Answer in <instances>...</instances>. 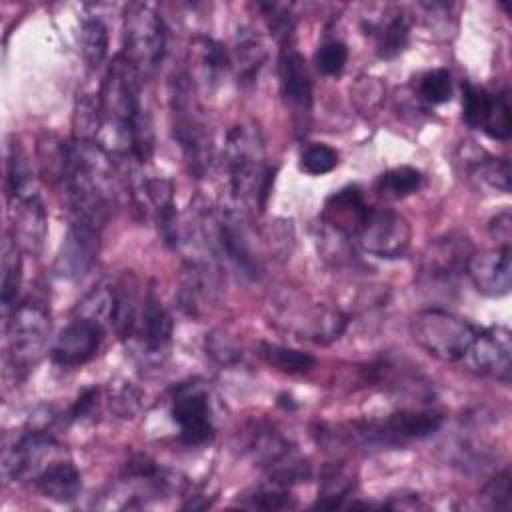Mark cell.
Here are the masks:
<instances>
[{
    "mask_svg": "<svg viewBox=\"0 0 512 512\" xmlns=\"http://www.w3.org/2000/svg\"><path fill=\"white\" fill-rule=\"evenodd\" d=\"M216 254L224 256L240 276L258 278L260 262L238 202L226 204L216 212Z\"/></svg>",
    "mask_w": 512,
    "mask_h": 512,
    "instance_id": "9c48e42d",
    "label": "cell"
},
{
    "mask_svg": "<svg viewBox=\"0 0 512 512\" xmlns=\"http://www.w3.org/2000/svg\"><path fill=\"white\" fill-rule=\"evenodd\" d=\"M102 128V108L100 96L82 94L76 100L74 108V138L94 140Z\"/></svg>",
    "mask_w": 512,
    "mask_h": 512,
    "instance_id": "836d02e7",
    "label": "cell"
},
{
    "mask_svg": "<svg viewBox=\"0 0 512 512\" xmlns=\"http://www.w3.org/2000/svg\"><path fill=\"white\" fill-rule=\"evenodd\" d=\"M486 506L492 510H508L510 508V472L502 470L494 480L484 488Z\"/></svg>",
    "mask_w": 512,
    "mask_h": 512,
    "instance_id": "f6af8a7d",
    "label": "cell"
},
{
    "mask_svg": "<svg viewBox=\"0 0 512 512\" xmlns=\"http://www.w3.org/2000/svg\"><path fill=\"white\" fill-rule=\"evenodd\" d=\"M418 96L426 104H444L452 98V74L448 68H434L418 82Z\"/></svg>",
    "mask_w": 512,
    "mask_h": 512,
    "instance_id": "8d00e7d4",
    "label": "cell"
},
{
    "mask_svg": "<svg viewBox=\"0 0 512 512\" xmlns=\"http://www.w3.org/2000/svg\"><path fill=\"white\" fill-rule=\"evenodd\" d=\"M62 456V448L48 432H26L2 454L6 480H34L48 464Z\"/></svg>",
    "mask_w": 512,
    "mask_h": 512,
    "instance_id": "7c38bea8",
    "label": "cell"
},
{
    "mask_svg": "<svg viewBox=\"0 0 512 512\" xmlns=\"http://www.w3.org/2000/svg\"><path fill=\"white\" fill-rule=\"evenodd\" d=\"M98 242H100V228L80 220H70L66 236L56 254V262H54L56 276L62 280L82 278L94 264Z\"/></svg>",
    "mask_w": 512,
    "mask_h": 512,
    "instance_id": "9a60e30c",
    "label": "cell"
},
{
    "mask_svg": "<svg viewBox=\"0 0 512 512\" xmlns=\"http://www.w3.org/2000/svg\"><path fill=\"white\" fill-rule=\"evenodd\" d=\"M410 38V22L404 14H394L378 34V56L394 58L398 56Z\"/></svg>",
    "mask_w": 512,
    "mask_h": 512,
    "instance_id": "e575fe53",
    "label": "cell"
},
{
    "mask_svg": "<svg viewBox=\"0 0 512 512\" xmlns=\"http://www.w3.org/2000/svg\"><path fill=\"white\" fill-rule=\"evenodd\" d=\"M32 484L36 490L54 500V502H72L78 498L82 490V478L78 468L70 458H56L52 464H48L34 480Z\"/></svg>",
    "mask_w": 512,
    "mask_h": 512,
    "instance_id": "603a6c76",
    "label": "cell"
},
{
    "mask_svg": "<svg viewBox=\"0 0 512 512\" xmlns=\"http://www.w3.org/2000/svg\"><path fill=\"white\" fill-rule=\"evenodd\" d=\"M476 334L474 324L442 308L420 310L410 320L412 340L442 362H460Z\"/></svg>",
    "mask_w": 512,
    "mask_h": 512,
    "instance_id": "5b68a950",
    "label": "cell"
},
{
    "mask_svg": "<svg viewBox=\"0 0 512 512\" xmlns=\"http://www.w3.org/2000/svg\"><path fill=\"white\" fill-rule=\"evenodd\" d=\"M482 132H486L494 140H508L510 138L512 112H510V100H508L506 92H490Z\"/></svg>",
    "mask_w": 512,
    "mask_h": 512,
    "instance_id": "d6a6232c",
    "label": "cell"
},
{
    "mask_svg": "<svg viewBox=\"0 0 512 512\" xmlns=\"http://www.w3.org/2000/svg\"><path fill=\"white\" fill-rule=\"evenodd\" d=\"M460 162L466 166L472 180L484 184L496 192H510V162L506 158H494L482 148L464 144L460 148Z\"/></svg>",
    "mask_w": 512,
    "mask_h": 512,
    "instance_id": "cb8c5ba5",
    "label": "cell"
},
{
    "mask_svg": "<svg viewBox=\"0 0 512 512\" xmlns=\"http://www.w3.org/2000/svg\"><path fill=\"white\" fill-rule=\"evenodd\" d=\"M98 396H100V388H96V386L84 388V390L76 396L74 404L70 406L68 418H70V420H82V418H86V416L94 410V406L98 404Z\"/></svg>",
    "mask_w": 512,
    "mask_h": 512,
    "instance_id": "bcb514c9",
    "label": "cell"
},
{
    "mask_svg": "<svg viewBox=\"0 0 512 512\" xmlns=\"http://www.w3.org/2000/svg\"><path fill=\"white\" fill-rule=\"evenodd\" d=\"M280 92L286 106L292 110L298 130L308 128L312 110V80L302 54L290 46H284L278 58Z\"/></svg>",
    "mask_w": 512,
    "mask_h": 512,
    "instance_id": "5bb4252c",
    "label": "cell"
},
{
    "mask_svg": "<svg viewBox=\"0 0 512 512\" xmlns=\"http://www.w3.org/2000/svg\"><path fill=\"white\" fill-rule=\"evenodd\" d=\"M258 356L266 364H270L272 368H276L284 374H304V372H310L316 364L312 354H308L304 350L272 344V342H260Z\"/></svg>",
    "mask_w": 512,
    "mask_h": 512,
    "instance_id": "f1b7e54d",
    "label": "cell"
},
{
    "mask_svg": "<svg viewBox=\"0 0 512 512\" xmlns=\"http://www.w3.org/2000/svg\"><path fill=\"white\" fill-rule=\"evenodd\" d=\"M8 364L16 376H26L42 358L50 336V314L42 300L26 298L14 306L6 326Z\"/></svg>",
    "mask_w": 512,
    "mask_h": 512,
    "instance_id": "8992f818",
    "label": "cell"
},
{
    "mask_svg": "<svg viewBox=\"0 0 512 512\" xmlns=\"http://www.w3.org/2000/svg\"><path fill=\"white\" fill-rule=\"evenodd\" d=\"M354 488L352 472L346 468L344 462H326L320 468V488H318V500L314 502V508L334 510L340 508L344 498Z\"/></svg>",
    "mask_w": 512,
    "mask_h": 512,
    "instance_id": "484cf974",
    "label": "cell"
},
{
    "mask_svg": "<svg viewBox=\"0 0 512 512\" xmlns=\"http://www.w3.org/2000/svg\"><path fill=\"white\" fill-rule=\"evenodd\" d=\"M266 60V50L262 42L248 30H238L234 54L230 56L232 66L236 68L240 84H252L258 78V72Z\"/></svg>",
    "mask_w": 512,
    "mask_h": 512,
    "instance_id": "83f0119b",
    "label": "cell"
},
{
    "mask_svg": "<svg viewBox=\"0 0 512 512\" xmlns=\"http://www.w3.org/2000/svg\"><path fill=\"white\" fill-rule=\"evenodd\" d=\"M154 214L158 232L166 246L178 244V222L174 204V186L164 176H140L138 192Z\"/></svg>",
    "mask_w": 512,
    "mask_h": 512,
    "instance_id": "ffe728a7",
    "label": "cell"
},
{
    "mask_svg": "<svg viewBox=\"0 0 512 512\" xmlns=\"http://www.w3.org/2000/svg\"><path fill=\"white\" fill-rule=\"evenodd\" d=\"M412 228L404 216L392 210L370 208L356 242L360 248L378 258H400L406 254Z\"/></svg>",
    "mask_w": 512,
    "mask_h": 512,
    "instance_id": "8fae6325",
    "label": "cell"
},
{
    "mask_svg": "<svg viewBox=\"0 0 512 512\" xmlns=\"http://www.w3.org/2000/svg\"><path fill=\"white\" fill-rule=\"evenodd\" d=\"M338 166V152L322 142L310 144L300 156V170L310 176H322Z\"/></svg>",
    "mask_w": 512,
    "mask_h": 512,
    "instance_id": "ab89813d",
    "label": "cell"
},
{
    "mask_svg": "<svg viewBox=\"0 0 512 512\" xmlns=\"http://www.w3.org/2000/svg\"><path fill=\"white\" fill-rule=\"evenodd\" d=\"M190 56L192 64L206 82H218V78L232 68L230 54L224 50V46L208 36H196L190 44Z\"/></svg>",
    "mask_w": 512,
    "mask_h": 512,
    "instance_id": "4316f807",
    "label": "cell"
},
{
    "mask_svg": "<svg viewBox=\"0 0 512 512\" xmlns=\"http://www.w3.org/2000/svg\"><path fill=\"white\" fill-rule=\"evenodd\" d=\"M256 8L262 12L272 36L286 46L294 30V16L290 14L288 6L276 4V2H258Z\"/></svg>",
    "mask_w": 512,
    "mask_h": 512,
    "instance_id": "60d3db41",
    "label": "cell"
},
{
    "mask_svg": "<svg viewBox=\"0 0 512 512\" xmlns=\"http://www.w3.org/2000/svg\"><path fill=\"white\" fill-rule=\"evenodd\" d=\"M22 250L14 240L6 238L2 246V274H0V300L4 312L14 310V302L22 280Z\"/></svg>",
    "mask_w": 512,
    "mask_h": 512,
    "instance_id": "f546056e",
    "label": "cell"
},
{
    "mask_svg": "<svg viewBox=\"0 0 512 512\" xmlns=\"http://www.w3.org/2000/svg\"><path fill=\"white\" fill-rule=\"evenodd\" d=\"M294 322H296V332L300 334V338L312 340L316 344H328V342L340 338V334L344 332V328L348 324V318L338 308L324 306V304H312L304 310L300 320H294Z\"/></svg>",
    "mask_w": 512,
    "mask_h": 512,
    "instance_id": "d4e9b609",
    "label": "cell"
},
{
    "mask_svg": "<svg viewBox=\"0 0 512 512\" xmlns=\"http://www.w3.org/2000/svg\"><path fill=\"white\" fill-rule=\"evenodd\" d=\"M82 58L90 70H98L108 54V28L98 16H84L80 24Z\"/></svg>",
    "mask_w": 512,
    "mask_h": 512,
    "instance_id": "4dcf8cb0",
    "label": "cell"
},
{
    "mask_svg": "<svg viewBox=\"0 0 512 512\" xmlns=\"http://www.w3.org/2000/svg\"><path fill=\"white\" fill-rule=\"evenodd\" d=\"M246 450L250 452L252 460L266 468L268 472L280 468L282 464H286L288 460H292L296 454L294 446L272 426L266 424H254L248 430V442H246Z\"/></svg>",
    "mask_w": 512,
    "mask_h": 512,
    "instance_id": "7402d4cb",
    "label": "cell"
},
{
    "mask_svg": "<svg viewBox=\"0 0 512 512\" xmlns=\"http://www.w3.org/2000/svg\"><path fill=\"white\" fill-rule=\"evenodd\" d=\"M422 172L412 166H396L382 172L376 180V192L386 200H400L420 190Z\"/></svg>",
    "mask_w": 512,
    "mask_h": 512,
    "instance_id": "1f68e13d",
    "label": "cell"
},
{
    "mask_svg": "<svg viewBox=\"0 0 512 512\" xmlns=\"http://www.w3.org/2000/svg\"><path fill=\"white\" fill-rule=\"evenodd\" d=\"M172 332H174L172 316L160 302L156 288L154 286L146 288L134 336L140 338V342L148 350V354H158L168 348V344L172 340Z\"/></svg>",
    "mask_w": 512,
    "mask_h": 512,
    "instance_id": "44dd1931",
    "label": "cell"
},
{
    "mask_svg": "<svg viewBox=\"0 0 512 512\" xmlns=\"http://www.w3.org/2000/svg\"><path fill=\"white\" fill-rule=\"evenodd\" d=\"M170 126L184 164L194 178H204L212 164V136L202 106L188 74L178 72L170 80Z\"/></svg>",
    "mask_w": 512,
    "mask_h": 512,
    "instance_id": "277c9868",
    "label": "cell"
},
{
    "mask_svg": "<svg viewBox=\"0 0 512 512\" xmlns=\"http://www.w3.org/2000/svg\"><path fill=\"white\" fill-rule=\"evenodd\" d=\"M140 74L118 54L102 82L100 108L102 128L116 136V152L138 164L150 160L154 150V130L150 114L142 106Z\"/></svg>",
    "mask_w": 512,
    "mask_h": 512,
    "instance_id": "7a4b0ae2",
    "label": "cell"
},
{
    "mask_svg": "<svg viewBox=\"0 0 512 512\" xmlns=\"http://www.w3.org/2000/svg\"><path fill=\"white\" fill-rule=\"evenodd\" d=\"M28 186H30V168L26 164V158L20 146L10 144L6 152V188H8L10 200L30 194Z\"/></svg>",
    "mask_w": 512,
    "mask_h": 512,
    "instance_id": "d590c367",
    "label": "cell"
},
{
    "mask_svg": "<svg viewBox=\"0 0 512 512\" xmlns=\"http://www.w3.org/2000/svg\"><path fill=\"white\" fill-rule=\"evenodd\" d=\"M488 100H490L488 90L472 82L462 84V118L470 128L482 130L486 110H488Z\"/></svg>",
    "mask_w": 512,
    "mask_h": 512,
    "instance_id": "74e56055",
    "label": "cell"
},
{
    "mask_svg": "<svg viewBox=\"0 0 512 512\" xmlns=\"http://www.w3.org/2000/svg\"><path fill=\"white\" fill-rule=\"evenodd\" d=\"M106 328L90 318L72 316L52 346V360L62 368H74L96 356Z\"/></svg>",
    "mask_w": 512,
    "mask_h": 512,
    "instance_id": "2e32d148",
    "label": "cell"
},
{
    "mask_svg": "<svg viewBox=\"0 0 512 512\" xmlns=\"http://www.w3.org/2000/svg\"><path fill=\"white\" fill-rule=\"evenodd\" d=\"M58 176L70 206V220L102 228L116 206V166L96 140L60 144Z\"/></svg>",
    "mask_w": 512,
    "mask_h": 512,
    "instance_id": "6da1fadb",
    "label": "cell"
},
{
    "mask_svg": "<svg viewBox=\"0 0 512 512\" xmlns=\"http://www.w3.org/2000/svg\"><path fill=\"white\" fill-rule=\"evenodd\" d=\"M314 62L322 74L336 76L344 70L348 62V46L340 40H330L318 48Z\"/></svg>",
    "mask_w": 512,
    "mask_h": 512,
    "instance_id": "b9f144b4",
    "label": "cell"
},
{
    "mask_svg": "<svg viewBox=\"0 0 512 512\" xmlns=\"http://www.w3.org/2000/svg\"><path fill=\"white\" fill-rule=\"evenodd\" d=\"M472 252L470 238L460 232L434 238L420 256L418 282L424 286H452L466 272Z\"/></svg>",
    "mask_w": 512,
    "mask_h": 512,
    "instance_id": "ba28073f",
    "label": "cell"
},
{
    "mask_svg": "<svg viewBox=\"0 0 512 512\" xmlns=\"http://www.w3.org/2000/svg\"><path fill=\"white\" fill-rule=\"evenodd\" d=\"M122 32V56L140 76L154 74L166 52V26L162 16L148 4L132 2L124 10Z\"/></svg>",
    "mask_w": 512,
    "mask_h": 512,
    "instance_id": "52a82bcc",
    "label": "cell"
},
{
    "mask_svg": "<svg viewBox=\"0 0 512 512\" xmlns=\"http://www.w3.org/2000/svg\"><path fill=\"white\" fill-rule=\"evenodd\" d=\"M242 506L258 508V510H284V508H292L294 502L288 488L270 482L268 486H260L254 492L246 494L242 498Z\"/></svg>",
    "mask_w": 512,
    "mask_h": 512,
    "instance_id": "f35d334b",
    "label": "cell"
},
{
    "mask_svg": "<svg viewBox=\"0 0 512 512\" xmlns=\"http://www.w3.org/2000/svg\"><path fill=\"white\" fill-rule=\"evenodd\" d=\"M490 234L498 242V246H510V238H512L510 210H502L490 220Z\"/></svg>",
    "mask_w": 512,
    "mask_h": 512,
    "instance_id": "7dc6e473",
    "label": "cell"
},
{
    "mask_svg": "<svg viewBox=\"0 0 512 512\" xmlns=\"http://www.w3.org/2000/svg\"><path fill=\"white\" fill-rule=\"evenodd\" d=\"M510 246H496L492 250L472 252L466 264V276L474 288L490 298H500L512 286V256Z\"/></svg>",
    "mask_w": 512,
    "mask_h": 512,
    "instance_id": "e0dca14e",
    "label": "cell"
},
{
    "mask_svg": "<svg viewBox=\"0 0 512 512\" xmlns=\"http://www.w3.org/2000/svg\"><path fill=\"white\" fill-rule=\"evenodd\" d=\"M224 166L232 200L254 202L264 210L274 184V168L264 162L262 134L254 122H240L226 134Z\"/></svg>",
    "mask_w": 512,
    "mask_h": 512,
    "instance_id": "3957f363",
    "label": "cell"
},
{
    "mask_svg": "<svg viewBox=\"0 0 512 512\" xmlns=\"http://www.w3.org/2000/svg\"><path fill=\"white\" fill-rule=\"evenodd\" d=\"M206 352L222 366H232L242 358V350L218 330L206 334Z\"/></svg>",
    "mask_w": 512,
    "mask_h": 512,
    "instance_id": "7bdbcfd3",
    "label": "cell"
},
{
    "mask_svg": "<svg viewBox=\"0 0 512 512\" xmlns=\"http://www.w3.org/2000/svg\"><path fill=\"white\" fill-rule=\"evenodd\" d=\"M170 416L180 430V440L186 446L206 444L214 434L208 392L198 382H184L174 388Z\"/></svg>",
    "mask_w": 512,
    "mask_h": 512,
    "instance_id": "30bf717a",
    "label": "cell"
},
{
    "mask_svg": "<svg viewBox=\"0 0 512 512\" xmlns=\"http://www.w3.org/2000/svg\"><path fill=\"white\" fill-rule=\"evenodd\" d=\"M352 96H354V100H356L360 110L372 112V110H376L380 106L382 96H384V88L378 82V78L366 76V78H358V82H356V86L352 90Z\"/></svg>",
    "mask_w": 512,
    "mask_h": 512,
    "instance_id": "ee69618b",
    "label": "cell"
},
{
    "mask_svg": "<svg viewBox=\"0 0 512 512\" xmlns=\"http://www.w3.org/2000/svg\"><path fill=\"white\" fill-rule=\"evenodd\" d=\"M368 206L358 186H344L326 198L322 208V224L346 238H356L368 212Z\"/></svg>",
    "mask_w": 512,
    "mask_h": 512,
    "instance_id": "d6986e66",
    "label": "cell"
},
{
    "mask_svg": "<svg viewBox=\"0 0 512 512\" xmlns=\"http://www.w3.org/2000/svg\"><path fill=\"white\" fill-rule=\"evenodd\" d=\"M12 232L14 242L22 252L36 256L48 234V216L42 200L30 192L12 200Z\"/></svg>",
    "mask_w": 512,
    "mask_h": 512,
    "instance_id": "ac0fdd59",
    "label": "cell"
},
{
    "mask_svg": "<svg viewBox=\"0 0 512 512\" xmlns=\"http://www.w3.org/2000/svg\"><path fill=\"white\" fill-rule=\"evenodd\" d=\"M468 370L494 380L508 382L512 370V336L506 326H488L478 330L464 354Z\"/></svg>",
    "mask_w": 512,
    "mask_h": 512,
    "instance_id": "4fadbf2b",
    "label": "cell"
}]
</instances>
